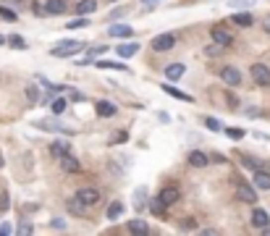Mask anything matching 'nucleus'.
Instances as JSON below:
<instances>
[{"label":"nucleus","mask_w":270,"mask_h":236,"mask_svg":"<svg viewBox=\"0 0 270 236\" xmlns=\"http://www.w3.org/2000/svg\"><path fill=\"white\" fill-rule=\"evenodd\" d=\"M87 45L84 42H79V40H63V42H58L55 48L50 50L55 58H71V56H76V53H81Z\"/></svg>","instance_id":"obj_1"},{"label":"nucleus","mask_w":270,"mask_h":236,"mask_svg":"<svg viewBox=\"0 0 270 236\" xmlns=\"http://www.w3.org/2000/svg\"><path fill=\"white\" fill-rule=\"evenodd\" d=\"M249 74H252L257 87H268L270 84V68L265 66V63H255V66L249 68Z\"/></svg>","instance_id":"obj_2"},{"label":"nucleus","mask_w":270,"mask_h":236,"mask_svg":"<svg viewBox=\"0 0 270 236\" xmlns=\"http://www.w3.org/2000/svg\"><path fill=\"white\" fill-rule=\"evenodd\" d=\"M34 126H37V129H42V131H61V134H73V129H71V126L61 123V121H55V118H50V121H37Z\"/></svg>","instance_id":"obj_3"},{"label":"nucleus","mask_w":270,"mask_h":236,"mask_svg":"<svg viewBox=\"0 0 270 236\" xmlns=\"http://www.w3.org/2000/svg\"><path fill=\"white\" fill-rule=\"evenodd\" d=\"M157 199H160L165 207H171V205H176L181 199V192H179V186H163L160 194H157Z\"/></svg>","instance_id":"obj_4"},{"label":"nucleus","mask_w":270,"mask_h":236,"mask_svg":"<svg viewBox=\"0 0 270 236\" xmlns=\"http://www.w3.org/2000/svg\"><path fill=\"white\" fill-rule=\"evenodd\" d=\"M76 199H79V202L84 205V207H92V205L100 202V192H97V189H92V186L79 189V192H76Z\"/></svg>","instance_id":"obj_5"},{"label":"nucleus","mask_w":270,"mask_h":236,"mask_svg":"<svg viewBox=\"0 0 270 236\" xmlns=\"http://www.w3.org/2000/svg\"><path fill=\"white\" fill-rule=\"evenodd\" d=\"M220 79L226 81L228 87H239V84H241V71L234 68V66H226V68L220 71Z\"/></svg>","instance_id":"obj_6"},{"label":"nucleus","mask_w":270,"mask_h":236,"mask_svg":"<svg viewBox=\"0 0 270 236\" xmlns=\"http://www.w3.org/2000/svg\"><path fill=\"white\" fill-rule=\"evenodd\" d=\"M173 45H176V37H173V34H160V37L152 40V50H155V53H165V50H171Z\"/></svg>","instance_id":"obj_7"},{"label":"nucleus","mask_w":270,"mask_h":236,"mask_svg":"<svg viewBox=\"0 0 270 236\" xmlns=\"http://www.w3.org/2000/svg\"><path fill=\"white\" fill-rule=\"evenodd\" d=\"M61 168L66 171V174H79L81 163H79V158H73L71 152H66V155H61Z\"/></svg>","instance_id":"obj_8"},{"label":"nucleus","mask_w":270,"mask_h":236,"mask_svg":"<svg viewBox=\"0 0 270 236\" xmlns=\"http://www.w3.org/2000/svg\"><path fill=\"white\" fill-rule=\"evenodd\" d=\"M236 197L241 199V202H247V205H255V202H257L255 189H252V186H247V184H239V186H236Z\"/></svg>","instance_id":"obj_9"},{"label":"nucleus","mask_w":270,"mask_h":236,"mask_svg":"<svg viewBox=\"0 0 270 236\" xmlns=\"http://www.w3.org/2000/svg\"><path fill=\"white\" fill-rule=\"evenodd\" d=\"M108 34H110V37H118V40H126V37H132V34H134V29L129 24H113L108 29Z\"/></svg>","instance_id":"obj_10"},{"label":"nucleus","mask_w":270,"mask_h":236,"mask_svg":"<svg viewBox=\"0 0 270 236\" xmlns=\"http://www.w3.org/2000/svg\"><path fill=\"white\" fill-rule=\"evenodd\" d=\"M186 160H189V166H192V168H204V166L210 163V158L204 155L202 150H192V152H189V158H186Z\"/></svg>","instance_id":"obj_11"},{"label":"nucleus","mask_w":270,"mask_h":236,"mask_svg":"<svg viewBox=\"0 0 270 236\" xmlns=\"http://www.w3.org/2000/svg\"><path fill=\"white\" fill-rule=\"evenodd\" d=\"M184 74H186V66H184V63H171V66L165 68V79H168V81H179Z\"/></svg>","instance_id":"obj_12"},{"label":"nucleus","mask_w":270,"mask_h":236,"mask_svg":"<svg viewBox=\"0 0 270 236\" xmlns=\"http://www.w3.org/2000/svg\"><path fill=\"white\" fill-rule=\"evenodd\" d=\"M252 226H255V229H268V226H270L268 210H260V207H257V210L252 213Z\"/></svg>","instance_id":"obj_13"},{"label":"nucleus","mask_w":270,"mask_h":236,"mask_svg":"<svg viewBox=\"0 0 270 236\" xmlns=\"http://www.w3.org/2000/svg\"><path fill=\"white\" fill-rule=\"evenodd\" d=\"M210 34H212V40H215L218 45H223V48H226V45H231V40H234L226 29H223V26H212Z\"/></svg>","instance_id":"obj_14"},{"label":"nucleus","mask_w":270,"mask_h":236,"mask_svg":"<svg viewBox=\"0 0 270 236\" xmlns=\"http://www.w3.org/2000/svg\"><path fill=\"white\" fill-rule=\"evenodd\" d=\"M63 11H66V0H48L45 3V13L50 16H61Z\"/></svg>","instance_id":"obj_15"},{"label":"nucleus","mask_w":270,"mask_h":236,"mask_svg":"<svg viewBox=\"0 0 270 236\" xmlns=\"http://www.w3.org/2000/svg\"><path fill=\"white\" fill-rule=\"evenodd\" d=\"M255 186L257 189H263V192H268V189H270V174H268V171H255Z\"/></svg>","instance_id":"obj_16"},{"label":"nucleus","mask_w":270,"mask_h":236,"mask_svg":"<svg viewBox=\"0 0 270 236\" xmlns=\"http://www.w3.org/2000/svg\"><path fill=\"white\" fill-rule=\"evenodd\" d=\"M163 92L171 95V97H176V100H184V103H194L192 95H186V92H181V89H176V87H171V84H163Z\"/></svg>","instance_id":"obj_17"},{"label":"nucleus","mask_w":270,"mask_h":236,"mask_svg":"<svg viewBox=\"0 0 270 236\" xmlns=\"http://www.w3.org/2000/svg\"><path fill=\"white\" fill-rule=\"evenodd\" d=\"M129 231L136 234V236H144L150 231V226H147V221H142V218H136V221H129Z\"/></svg>","instance_id":"obj_18"},{"label":"nucleus","mask_w":270,"mask_h":236,"mask_svg":"<svg viewBox=\"0 0 270 236\" xmlns=\"http://www.w3.org/2000/svg\"><path fill=\"white\" fill-rule=\"evenodd\" d=\"M118 111H116V105L113 103H105V100H102V103H97V116H102V118H113Z\"/></svg>","instance_id":"obj_19"},{"label":"nucleus","mask_w":270,"mask_h":236,"mask_svg":"<svg viewBox=\"0 0 270 236\" xmlns=\"http://www.w3.org/2000/svg\"><path fill=\"white\" fill-rule=\"evenodd\" d=\"M231 21H234L236 26H244V29H249V26H252V13H234L231 16Z\"/></svg>","instance_id":"obj_20"},{"label":"nucleus","mask_w":270,"mask_h":236,"mask_svg":"<svg viewBox=\"0 0 270 236\" xmlns=\"http://www.w3.org/2000/svg\"><path fill=\"white\" fill-rule=\"evenodd\" d=\"M118 56L121 58H132V56H136V53H139V45L136 42H132V45H118Z\"/></svg>","instance_id":"obj_21"},{"label":"nucleus","mask_w":270,"mask_h":236,"mask_svg":"<svg viewBox=\"0 0 270 236\" xmlns=\"http://www.w3.org/2000/svg\"><path fill=\"white\" fill-rule=\"evenodd\" d=\"M95 8H97V3H95V0H79L76 13H79V16H89L92 11H95Z\"/></svg>","instance_id":"obj_22"},{"label":"nucleus","mask_w":270,"mask_h":236,"mask_svg":"<svg viewBox=\"0 0 270 236\" xmlns=\"http://www.w3.org/2000/svg\"><path fill=\"white\" fill-rule=\"evenodd\" d=\"M100 68H113V71H121V74H129V68L124 63H116V60H97Z\"/></svg>","instance_id":"obj_23"},{"label":"nucleus","mask_w":270,"mask_h":236,"mask_svg":"<svg viewBox=\"0 0 270 236\" xmlns=\"http://www.w3.org/2000/svg\"><path fill=\"white\" fill-rule=\"evenodd\" d=\"M121 215H124V205L121 202H113L108 207V221H116V218H121Z\"/></svg>","instance_id":"obj_24"},{"label":"nucleus","mask_w":270,"mask_h":236,"mask_svg":"<svg viewBox=\"0 0 270 236\" xmlns=\"http://www.w3.org/2000/svg\"><path fill=\"white\" fill-rule=\"evenodd\" d=\"M50 111H53L55 116H61L63 111H66V100H63V97H58V100H53V103H50Z\"/></svg>","instance_id":"obj_25"},{"label":"nucleus","mask_w":270,"mask_h":236,"mask_svg":"<svg viewBox=\"0 0 270 236\" xmlns=\"http://www.w3.org/2000/svg\"><path fill=\"white\" fill-rule=\"evenodd\" d=\"M0 19H3V21H16L18 13L11 11V8H5V5H0Z\"/></svg>","instance_id":"obj_26"},{"label":"nucleus","mask_w":270,"mask_h":236,"mask_svg":"<svg viewBox=\"0 0 270 236\" xmlns=\"http://www.w3.org/2000/svg\"><path fill=\"white\" fill-rule=\"evenodd\" d=\"M220 53H223V45H207V48H204V56H207V58H218L220 56Z\"/></svg>","instance_id":"obj_27"},{"label":"nucleus","mask_w":270,"mask_h":236,"mask_svg":"<svg viewBox=\"0 0 270 236\" xmlns=\"http://www.w3.org/2000/svg\"><path fill=\"white\" fill-rule=\"evenodd\" d=\"M50 152H53V155H66V152H68V147H66V144H63V142H53L50 144Z\"/></svg>","instance_id":"obj_28"},{"label":"nucleus","mask_w":270,"mask_h":236,"mask_svg":"<svg viewBox=\"0 0 270 236\" xmlns=\"http://www.w3.org/2000/svg\"><path fill=\"white\" fill-rule=\"evenodd\" d=\"M226 137H231V139H241V137H244V131L236 129V126H228V129H226Z\"/></svg>","instance_id":"obj_29"},{"label":"nucleus","mask_w":270,"mask_h":236,"mask_svg":"<svg viewBox=\"0 0 270 236\" xmlns=\"http://www.w3.org/2000/svg\"><path fill=\"white\" fill-rule=\"evenodd\" d=\"M89 21H87V16H81V19H73V21H68V29H79V26H87Z\"/></svg>","instance_id":"obj_30"},{"label":"nucleus","mask_w":270,"mask_h":236,"mask_svg":"<svg viewBox=\"0 0 270 236\" xmlns=\"http://www.w3.org/2000/svg\"><path fill=\"white\" fill-rule=\"evenodd\" d=\"M241 166H244V168H252V171H257V168H260V163H257V160H252V158H247V155H244V158H241Z\"/></svg>","instance_id":"obj_31"},{"label":"nucleus","mask_w":270,"mask_h":236,"mask_svg":"<svg viewBox=\"0 0 270 236\" xmlns=\"http://www.w3.org/2000/svg\"><path fill=\"white\" fill-rule=\"evenodd\" d=\"M26 95H29V103H37V97H40V89H37V87H26Z\"/></svg>","instance_id":"obj_32"},{"label":"nucleus","mask_w":270,"mask_h":236,"mask_svg":"<svg viewBox=\"0 0 270 236\" xmlns=\"http://www.w3.org/2000/svg\"><path fill=\"white\" fill-rule=\"evenodd\" d=\"M197 229V223H194V218H186V221L181 223V231H194Z\"/></svg>","instance_id":"obj_33"},{"label":"nucleus","mask_w":270,"mask_h":236,"mask_svg":"<svg viewBox=\"0 0 270 236\" xmlns=\"http://www.w3.org/2000/svg\"><path fill=\"white\" fill-rule=\"evenodd\" d=\"M8 207H11V202H8V194H5V192H0V213H5Z\"/></svg>","instance_id":"obj_34"},{"label":"nucleus","mask_w":270,"mask_h":236,"mask_svg":"<svg viewBox=\"0 0 270 236\" xmlns=\"http://www.w3.org/2000/svg\"><path fill=\"white\" fill-rule=\"evenodd\" d=\"M68 210L76 213V215H81V213H84V205H81V202H68Z\"/></svg>","instance_id":"obj_35"},{"label":"nucleus","mask_w":270,"mask_h":236,"mask_svg":"<svg viewBox=\"0 0 270 236\" xmlns=\"http://www.w3.org/2000/svg\"><path fill=\"white\" fill-rule=\"evenodd\" d=\"M204 126H207L210 131H220V123L215 121V118H207V121H204Z\"/></svg>","instance_id":"obj_36"},{"label":"nucleus","mask_w":270,"mask_h":236,"mask_svg":"<svg viewBox=\"0 0 270 236\" xmlns=\"http://www.w3.org/2000/svg\"><path fill=\"white\" fill-rule=\"evenodd\" d=\"M255 5V0H236L234 8H252Z\"/></svg>","instance_id":"obj_37"},{"label":"nucleus","mask_w":270,"mask_h":236,"mask_svg":"<svg viewBox=\"0 0 270 236\" xmlns=\"http://www.w3.org/2000/svg\"><path fill=\"white\" fill-rule=\"evenodd\" d=\"M126 139H129L126 131H116V134H113V144H116V142H126Z\"/></svg>","instance_id":"obj_38"},{"label":"nucleus","mask_w":270,"mask_h":236,"mask_svg":"<svg viewBox=\"0 0 270 236\" xmlns=\"http://www.w3.org/2000/svg\"><path fill=\"white\" fill-rule=\"evenodd\" d=\"M8 42H11L13 48H26V42H24L21 37H11V40H8Z\"/></svg>","instance_id":"obj_39"},{"label":"nucleus","mask_w":270,"mask_h":236,"mask_svg":"<svg viewBox=\"0 0 270 236\" xmlns=\"http://www.w3.org/2000/svg\"><path fill=\"white\" fill-rule=\"evenodd\" d=\"M50 226H53V229H58V231H63V229H66V223H63L61 218H53V223H50Z\"/></svg>","instance_id":"obj_40"},{"label":"nucleus","mask_w":270,"mask_h":236,"mask_svg":"<svg viewBox=\"0 0 270 236\" xmlns=\"http://www.w3.org/2000/svg\"><path fill=\"white\" fill-rule=\"evenodd\" d=\"M126 13H129L126 8H116V11L110 13V19H121V16H126Z\"/></svg>","instance_id":"obj_41"},{"label":"nucleus","mask_w":270,"mask_h":236,"mask_svg":"<svg viewBox=\"0 0 270 236\" xmlns=\"http://www.w3.org/2000/svg\"><path fill=\"white\" fill-rule=\"evenodd\" d=\"M32 8H34V16H48V13H45V5H40V3H34Z\"/></svg>","instance_id":"obj_42"},{"label":"nucleus","mask_w":270,"mask_h":236,"mask_svg":"<svg viewBox=\"0 0 270 236\" xmlns=\"http://www.w3.org/2000/svg\"><path fill=\"white\" fill-rule=\"evenodd\" d=\"M18 234H32V223H21L18 226Z\"/></svg>","instance_id":"obj_43"},{"label":"nucleus","mask_w":270,"mask_h":236,"mask_svg":"<svg viewBox=\"0 0 270 236\" xmlns=\"http://www.w3.org/2000/svg\"><path fill=\"white\" fill-rule=\"evenodd\" d=\"M8 234H11V226L3 223V226H0V236H8Z\"/></svg>","instance_id":"obj_44"},{"label":"nucleus","mask_w":270,"mask_h":236,"mask_svg":"<svg viewBox=\"0 0 270 236\" xmlns=\"http://www.w3.org/2000/svg\"><path fill=\"white\" fill-rule=\"evenodd\" d=\"M97 53H105V45H100V48H92L89 56H97Z\"/></svg>","instance_id":"obj_45"},{"label":"nucleus","mask_w":270,"mask_h":236,"mask_svg":"<svg viewBox=\"0 0 270 236\" xmlns=\"http://www.w3.org/2000/svg\"><path fill=\"white\" fill-rule=\"evenodd\" d=\"M228 105H231V108H236V105H239V100H236L234 95H228Z\"/></svg>","instance_id":"obj_46"},{"label":"nucleus","mask_w":270,"mask_h":236,"mask_svg":"<svg viewBox=\"0 0 270 236\" xmlns=\"http://www.w3.org/2000/svg\"><path fill=\"white\" fill-rule=\"evenodd\" d=\"M247 113L252 116V118H257V116H260V111H257V108H247Z\"/></svg>","instance_id":"obj_47"},{"label":"nucleus","mask_w":270,"mask_h":236,"mask_svg":"<svg viewBox=\"0 0 270 236\" xmlns=\"http://www.w3.org/2000/svg\"><path fill=\"white\" fill-rule=\"evenodd\" d=\"M265 32H270V13L265 16Z\"/></svg>","instance_id":"obj_48"},{"label":"nucleus","mask_w":270,"mask_h":236,"mask_svg":"<svg viewBox=\"0 0 270 236\" xmlns=\"http://www.w3.org/2000/svg\"><path fill=\"white\" fill-rule=\"evenodd\" d=\"M0 166H3V160H0Z\"/></svg>","instance_id":"obj_49"}]
</instances>
